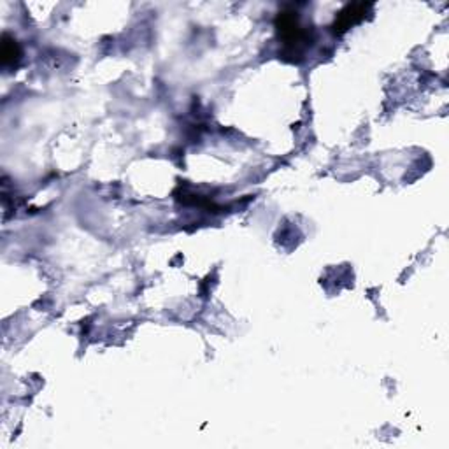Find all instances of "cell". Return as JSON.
Wrapping results in <instances>:
<instances>
[{"label": "cell", "mask_w": 449, "mask_h": 449, "mask_svg": "<svg viewBox=\"0 0 449 449\" xmlns=\"http://www.w3.org/2000/svg\"><path fill=\"white\" fill-rule=\"evenodd\" d=\"M295 14L297 13H279L276 21L277 30H279V35L283 37L284 45L291 47L302 45L305 41V37H308V32L301 27L298 18Z\"/></svg>", "instance_id": "cell-1"}, {"label": "cell", "mask_w": 449, "mask_h": 449, "mask_svg": "<svg viewBox=\"0 0 449 449\" xmlns=\"http://www.w3.org/2000/svg\"><path fill=\"white\" fill-rule=\"evenodd\" d=\"M367 11L368 6H365V4H349L335 18V23L332 25V28H334V32H346L353 25L358 23L361 18L367 14Z\"/></svg>", "instance_id": "cell-2"}, {"label": "cell", "mask_w": 449, "mask_h": 449, "mask_svg": "<svg viewBox=\"0 0 449 449\" xmlns=\"http://www.w3.org/2000/svg\"><path fill=\"white\" fill-rule=\"evenodd\" d=\"M2 64L9 65L14 64L20 57V47H18L16 41L14 39H9L7 35H4V42H2Z\"/></svg>", "instance_id": "cell-3"}]
</instances>
